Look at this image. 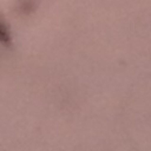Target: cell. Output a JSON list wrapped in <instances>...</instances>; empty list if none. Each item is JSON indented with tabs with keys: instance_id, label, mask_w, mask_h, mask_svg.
Returning <instances> with one entry per match:
<instances>
[{
	"instance_id": "6da1fadb",
	"label": "cell",
	"mask_w": 151,
	"mask_h": 151,
	"mask_svg": "<svg viewBox=\"0 0 151 151\" xmlns=\"http://www.w3.org/2000/svg\"><path fill=\"white\" fill-rule=\"evenodd\" d=\"M11 42V34L9 29L5 25L2 20H0V44L2 45H9Z\"/></svg>"
},
{
	"instance_id": "7a4b0ae2",
	"label": "cell",
	"mask_w": 151,
	"mask_h": 151,
	"mask_svg": "<svg viewBox=\"0 0 151 151\" xmlns=\"http://www.w3.org/2000/svg\"><path fill=\"white\" fill-rule=\"evenodd\" d=\"M21 11L22 12H27V11H32L33 9V5H32V0H22L21 2Z\"/></svg>"
}]
</instances>
